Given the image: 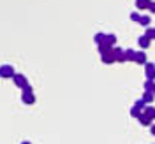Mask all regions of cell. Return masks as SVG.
<instances>
[{"instance_id":"cell-1","label":"cell","mask_w":155,"mask_h":144,"mask_svg":"<svg viewBox=\"0 0 155 144\" xmlns=\"http://www.w3.org/2000/svg\"><path fill=\"white\" fill-rule=\"evenodd\" d=\"M21 100L27 104V106H32L34 102H35V95H34V90H32V86L30 85H27V86L23 88V93H21Z\"/></svg>"},{"instance_id":"cell-2","label":"cell","mask_w":155,"mask_h":144,"mask_svg":"<svg viewBox=\"0 0 155 144\" xmlns=\"http://www.w3.org/2000/svg\"><path fill=\"white\" fill-rule=\"evenodd\" d=\"M14 76H16V72H14V67L11 63H4L0 67V77L2 79H12Z\"/></svg>"},{"instance_id":"cell-3","label":"cell","mask_w":155,"mask_h":144,"mask_svg":"<svg viewBox=\"0 0 155 144\" xmlns=\"http://www.w3.org/2000/svg\"><path fill=\"white\" fill-rule=\"evenodd\" d=\"M101 60H102V63H106V65H109V63L116 62V58H115V48H111L109 51H106L104 55H101Z\"/></svg>"},{"instance_id":"cell-4","label":"cell","mask_w":155,"mask_h":144,"mask_svg":"<svg viewBox=\"0 0 155 144\" xmlns=\"http://www.w3.org/2000/svg\"><path fill=\"white\" fill-rule=\"evenodd\" d=\"M145 76H146V79L155 81V63L153 62H148L145 65Z\"/></svg>"},{"instance_id":"cell-5","label":"cell","mask_w":155,"mask_h":144,"mask_svg":"<svg viewBox=\"0 0 155 144\" xmlns=\"http://www.w3.org/2000/svg\"><path fill=\"white\" fill-rule=\"evenodd\" d=\"M12 81H14V85H16L18 88H21V90H23V88H25L27 85H28V81H27V77L23 76V74H16V76L12 77Z\"/></svg>"},{"instance_id":"cell-6","label":"cell","mask_w":155,"mask_h":144,"mask_svg":"<svg viewBox=\"0 0 155 144\" xmlns=\"http://www.w3.org/2000/svg\"><path fill=\"white\" fill-rule=\"evenodd\" d=\"M134 62L137 63V65H146V63H148V58H146V53H145V51H137V53H136Z\"/></svg>"},{"instance_id":"cell-7","label":"cell","mask_w":155,"mask_h":144,"mask_svg":"<svg viewBox=\"0 0 155 144\" xmlns=\"http://www.w3.org/2000/svg\"><path fill=\"white\" fill-rule=\"evenodd\" d=\"M137 121H139V123H141L143 126H152V121H153V120H152L150 116L146 114L145 111H143V114L139 116V120H137Z\"/></svg>"},{"instance_id":"cell-8","label":"cell","mask_w":155,"mask_h":144,"mask_svg":"<svg viewBox=\"0 0 155 144\" xmlns=\"http://www.w3.org/2000/svg\"><path fill=\"white\" fill-rule=\"evenodd\" d=\"M115 58H116V62L124 63V62H125V49H122V48H115Z\"/></svg>"},{"instance_id":"cell-9","label":"cell","mask_w":155,"mask_h":144,"mask_svg":"<svg viewBox=\"0 0 155 144\" xmlns=\"http://www.w3.org/2000/svg\"><path fill=\"white\" fill-rule=\"evenodd\" d=\"M150 40H152L150 37H146V35H141V37L137 39V44H139V48H141V49H146L148 46H150Z\"/></svg>"},{"instance_id":"cell-10","label":"cell","mask_w":155,"mask_h":144,"mask_svg":"<svg viewBox=\"0 0 155 144\" xmlns=\"http://www.w3.org/2000/svg\"><path fill=\"white\" fill-rule=\"evenodd\" d=\"M152 0H136V7L137 9H150Z\"/></svg>"},{"instance_id":"cell-11","label":"cell","mask_w":155,"mask_h":144,"mask_svg":"<svg viewBox=\"0 0 155 144\" xmlns=\"http://www.w3.org/2000/svg\"><path fill=\"white\" fill-rule=\"evenodd\" d=\"M153 98H155V93H152V91H145V93H143V100H145L148 106L153 102Z\"/></svg>"},{"instance_id":"cell-12","label":"cell","mask_w":155,"mask_h":144,"mask_svg":"<svg viewBox=\"0 0 155 144\" xmlns=\"http://www.w3.org/2000/svg\"><path fill=\"white\" fill-rule=\"evenodd\" d=\"M134 58H136V51L134 49H125V62H134Z\"/></svg>"},{"instance_id":"cell-13","label":"cell","mask_w":155,"mask_h":144,"mask_svg":"<svg viewBox=\"0 0 155 144\" xmlns=\"http://www.w3.org/2000/svg\"><path fill=\"white\" fill-rule=\"evenodd\" d=\"M145 91H155V81H150V79H146L145 81Z\"/></svg>"},{"instance_id":"cell-14","label":"cell","mask_w":155,"mask_h":144,"mask_svg":"<svg viewBox=\"0 0 155 144\" xmlns=\"http://www.w3.org/2000/svg\"><path fill=\"white\" fill-rule=\"evenodd\" d=\"M104 39H106V34H102V32H99V34L94 35V40L97 42V46H99V44H102V42H104Z\"/></svg>"},{"instance_id":"cell-15","label":"cell","mask_w":155,"mask_h":144,"mask_svg":"<svg viewBox=\"0 0 155 144\" xmlns=\"http://www.w3.org/2000/svg\"><path fill=\"white\" fill-rule=\"evenodd\" d=\"M141 114H143V111L132 106V109H130V116H132V118H136V120H139V116H141Z\"/></svg>"},{"instance_id":"cell-16","label":"cell","mask_w":155,"mask_h":144,"mask_svg":"<svg viewBox=\"0 0 155 144\" xmlns=\"http://www.w3.org/2000/svg\"><path fill=\"white\" fill-rule=\"evenodd\" d=\"M146 106H148V104H146V102L143 100V98H139V100H136V102H134V107H137V109H141V111H145V109H146Z\"/></svg>"},{"instance_id":"cell-17","label":"cell","mask_w":155,"mask_h":144,"mask_svg":"<svg viewBox=\"0 0 155 144\" xmlns=\"http://www.w3.org/2000/svg\"><path fill=\"white\" fill-rule=\"evenodd\" d=\"M145 113H146V114H148V116H150L152 120H155V107H153V106H146Z\"/></svg>"},{"instance_id":"cell-18","label":"cell","mask_w":155,"mask_h":144,"mask_svg":"<svg viewBox=\"0 0 155 144\" xmlns=\"http://www.w3.org/2000/svg\"><path fill=\"white\" fill-rule=\"evenodd\" d=\"M139 25L148 27V25H150V16H141V19H139Z\"/></svg>"},{"instance_id":"cell-19","label":"cell","mask_w":155,"mask_h":144,"mask_svg":"<svg viewBox=\"0 0 155 144\" xmlns=\"http://www.w3.org/2000/svg\"><path fill=\"white\" fill-rule=\"evenodd\" d=\"M145 35H146V37H150V39H155V28H146Z\"/></svg>"},{"instance_id":"cell-20","label":"cell","mask_w":155,"mask_h":144,"mask_svg":"<svg viewBox=\"0 0 155 144\" xmlns=\"http://www.w3.org/2000/svg\"><path fill=\"white\" fill-rule=\"evenodd\" d=\"M130 19H132V21H136V23H139V19H141V16H139L137 12H130Z\"/></svg>"},{"instance_id":"cell-21","label":"cell","mask_w":155,"mask_h":144,"mask_svg":"<svg viewBox=\"0 0 155 144\" xmlns=\"http://www.w3.org/2000/svg\"><path fill=\"white\" fill-rule=\"evenodd\" d=\"M150 11H152V12L155 14V2H152V5H150Z\"/></svg>"},{"instance_id":"cell-22","label":"cell","mask_w":155,"mask_h":144,"mask_svg":"<svg viewBox=\"0 0 155 144\" xmlns=\"http://www.w3.org/2000/svg\"><path fill=\"white\" fill-rule=\"evenodd\" d=\"M150 132H152V135H155V125L150 126Z\"/></svg>"},{"instance_id":"cell-23","label":"cell","mask_w":155,"mask_h":144,"mask_svg":"<svg viewBox=\"0 0 155 144\" xmlns=\"http://www.w3.org/2000/svg\"><path fill=\"white\" fill-rule=\"evenodd\" d=\"M21 144H30V142H28V141H23V142H21Z\"/></svg>"},{"instance_id":"cell-24","label":"cell","mask_w":155,"mask_h":144,"mask_svg":"<svg viewBox=\"0 0 155 144\" xmlns=\"http://www.w3.org/2000/svg\"><path fill=\"white\" fill-rule=\"evenodd\" d=\"M153 93H155V91H153Z\"/></svg>"}]
</instances>
